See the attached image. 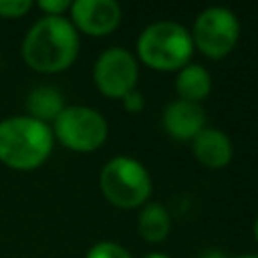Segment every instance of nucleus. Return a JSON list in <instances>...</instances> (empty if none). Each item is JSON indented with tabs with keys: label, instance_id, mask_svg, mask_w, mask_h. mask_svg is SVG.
<instances>
[{
	"label": "nucleus",
	"instance_id": "1",
	"mask_svg": "<svg viewBox=\"0 0 258 258\" xmlns=\"http://www.w3.org/2000/svg\"><path fill=\"white\" fill-rule=\"evenodd\" d=\"M81 38L73 22L64 16H42L22 40L24 62L42 75L67 71L79 56Z\"/></svg>",
	"mask_w": 258,
	"mask_h": 258
},
{
	"label": "nucleus",
	"instance_id": "2",
	"mask_svg": "<svg viewBox=\"0 0 258 258\" xmlns=\"http://www.w3.org/2000/svg\"><path fill=\"white\" fill-rule=\"evenodd\" d=\"M54 135L50 125L28 115H14L0 121V161L16 171L40 167L52 153Z\"/></svg>",
	"mask_w": 258,
	"mask_h": 258
},
{
	"label": "nucleus",
	"instance_id": "3",
	"mask_svg": "<svg viewBox=\"0 0 258 258\" xmlns=\"http://www.w3.org/2000/svg\"><path fill=\"white\" fill-rule=\"evenodd\" d=\"M137 58L161 73L179 71L194 54V42L189 30L173 20H159L141 30L135 42Z\"/></svg>",
	"mask_w": 258,
	"mask_h": 258
},
{
	"label": "nucleus",
	"instance_id": "4",
	"mask_svg": "<svg viewBox=\"0 0 258 258\" xmlns=\"http://www.w3.org/2000/svg\"><path fill=\"white\" fill-rule=\"evenodd\" d=\"M99 187L111 206L119 210H135L147 204L153 191V181L139 159L115 155L103 165Z\"/></svg>",
	"mask_w": 258,
	"mask_h": 258
},
{
	"label": "nucleus",
	"instance_id": "5",
	"mask_svg": "<svg viewBox=\"0 0 258 258\" xmlns=\"http://www.w3.org/2000/svg\"><path fill=\"white\" fill-rule=\"evenodd\" d=\"M50 129L60 145L77 153L97 151L109 137L107 119L87 105H67Z\"/></svg>",
	"mask_w": 258,
	"mask_h": 258
},
{
	"label": "nucleus",
	"instance_id": "6",
	"mask_svg": "<svg viewBox=\"0 0 258 258\" xmlns=\"http://www.w3.org/2000/svg\"><path fill=\"white\" fill-rule=\"evenodd\" d=\"M189 34L194 48L204 56L224 58L240 40V20L234 10L226 6H208L196 16Z\"/></svg>",
	"mask_w": 258,
	"mask_h": 258
},
{
	"label": "nucleus",
	"instance_id": "7",
	"mask_svg": "<svg viewBox=\"0 0 258 258\" xmlns=\"http://www.w3.org/2000/svg\"><path fill=\"white\" fill-rule=\"evenodd\" d=\"M93 81L101 95L109 99H123L137 89L139 62L133 52L123 46H111L99 54L93 67Z\"/></svg>",
	"mask_w": 258,
	"mask_h": 258
},
{
	"label": "nucleus",
	"instance_id": "8",
	"mask_svg": "<svg viewBox=\"0 0 258 258\" xmlns=\"http://www.w3.org/2000/svg\"><path fill=\"white\" fill-rule=\"evenodd\" d=\"M71 22L77 32L107 36L121 24L123 10L115 0H77L71 4Z\"/></svg>",
	"mask_w": 258,
	"mask_h": 258
},
{
	"label": "nucleus",
	"instance_id": "9",
	"mask_svg": "<svg viewBox=\"0 0 258 258\" xmlns=\"http://www.w3.org/2000/svg\"><path fill=\"white\" fill-rule=\"evenodd\" d=\"M161 123L169 137L177 141H191L202 129H206V111L200 103L175 99L163 109Z\"/></svg>",
	"mask_w": 258,
	"mask_h": 258
},
{
	"label": "nucleus",
	"instance_id": "10",
	"mask_svg": "<svg viewBox=\"0 0 258 258\" xmlns=\"http://www.w3.org/2000/svg\"><path fill=\"white\" fill-rule=\"evenodd\" d=\"M191 153L200 165L208 169H222L232 161V139L218 127H206L191 139Z\"/></svg>",
	"mask_w": 258,
	"mask_h": 258
},
{
	"label": "nucleus",
	"instance_id": "11",
	"mask_svg": "<svg viewBox=\"0 0 258 258\" xmlns=\"http://www.w3.org/2000/svg\"><path fill=\"white\" fill-rule=\"evenodd\" d=\"M175 93L177 99L189 101V103H200L210 97L212 93V75L206 67L187 62L177 71L175 77Z\"/></svg>",
	"mask_w": 258,
	"mask_h": 258
},
{
	"label": "nucleus",
	"instance_id": "12",
	"mask_svg": "<svg viewBox=\"0 0 258 258\" xmlns=\"http://www.w3.org/2000/svg\"><path fill=\"white\" fill-rule=\"evenodd\" d=\"M137 232L149 244L163 242L171 232V216L159 202H147L137 214Z\"/></svg>",
	"mask_w": 258,
	"mask_h": 258
},
{
	"label": "nucleus",
	"instance_id": "13",
	"mask_svg": "<svg viewBox=\"0 0 258 258\" xmlns=\"http://www.w3.org/2000/svg\"><path fill=\"white\" fill-rule=\"evenodd\" d=\"M64 99H62V93L54 87H48V85H40V87H34L28 97H26V111H28V117L36 119V121H42V123H54V119L60 115V111L64 109Z\"/></svg>",
	"mask_w": 258,
	"mask_h": 258
},
{
	"label": "nucleus",
	"instance_id": "14",
	"mask_svg": "<svg viewBox=\"0 0 258 258\" xmlns=\"http://www.w3.org/2000/svg\"><path fill=\"white\" fill-rule=\"evenodd\" d=\"M85 258H133V256L125 246H121L113 240H101L89 248Z\"/></svg>",
	"mask_w": 258,
	"mask_h": 258
},
{
	"label": "nucleus",
	"instance_id": "15",
	"mask_svg": "<svg viewBox=\"0 0 258 258\" xmlns=\"http://www.w3.org/2000/svg\"><path fill=\"white\" fill-rule=\"evenodd\" d=\"M32 6L30 0H0V18H20Z\"/></svg>",
	"mask_w": 258,
	"mask_h": 258
},
{
	"label": "nucleus",
	"instance_id": "16",
	"mask_svg": "<svg viewBox=\"0 0 258 258\" xmlns=\"http://www.w3.org/2000/svg\"><path fill=\"white\" fill-rule=\"evenodd\" d=\"M71 4L73 2L69 0H40L36 6L40 12H44V16H62L71 10Z\"/></svg>",
	"mask_w": 258,
	"mask_h": 258
},
{
	"label": "nucleus",
	"instance_id": "17",
	"mask_svg": "<svg viewBox=\"0 0 258 258\" xmlns=\"http://www.w3.org/2000/svg\"><path fill=\"white\" fill-rule=\"evenodd\" d=\"M121 103H123V109H125L127 113H133V115H137V113H141V111L145 109V97H143V93L137 91V89H133L131 93H127V95L121 99Z\"/></svg>",
	"mask_w": 258,
	"mask_h": 258
},
{
	"label": "nucleus",
	"instance_id": "18",
	"mask_svg": "<svg viewBox=\"0 0 258 258\" xmlns=\"http://www.w3.org/2000/svg\"><path fill=\"white\" fill-rule=\"evenodd\" d=\"M200 258H228V254L222 252V250H218V248H210V250H206Z\"/></svg>",
	"mask_w": 258,
	"mask_h": 258
},
{
	"label": "nucleus",
	"instance_id": "19",
	"mask_svg": "<svg viewBox=\"0 0 258 258\" xmlns=\"http://www.w3.org/2000/svg\"><path fill=\"white\" fill-rule=\"evenodd\" d=\"M143 258H169L165 252H149V254H145Z\"/></svg>",
	"mask_w": 258,
	"mask_h": 258
},
{
	"label": "nucleus",
	"instance_id": "20",
	"mask_svg": "<svg viewBox=\"0 0 258 258\" xmlns=\"http://www.w3.org/2000/svg\"><path fill=\"white\" fill-rule=\"evenodd\" d=\"M252 232H254V238H256V242H258V216H256V220H254V226H252Z\"/></svg>",
	"mask_w": 258,
	"mask_h": 258
},
{
	"label": "nucleus",
	"instance_id": "21",
	"mask_svg": "<svg viewBox=\"0 0 258 258\" xmlns=\"http://www.w3.org/2000/svg\"><path fill=\"white\" fill-rule=\"evenodd\" d=\"M234 258H258V254H252V252H248V254H240V256H234Z\"/></svg>",
	"mask_w": 258,
	"mask_h": 258
}]
</instances>
